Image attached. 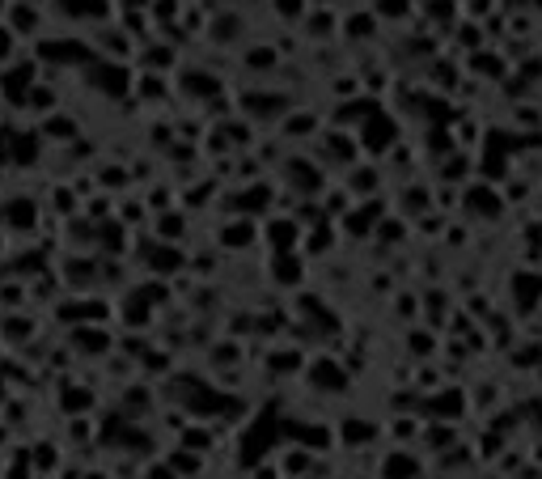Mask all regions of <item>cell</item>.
Listing matches in <instances>:
<instances>
[{"label": "cell", "instance_id": "obj_1", "mask_svg": "<svg viewBox=\"0 0 542 479\" xmlns=\"http://www.w3.org/2000/svg\"><path fill=\"white\" fill-rule=\"evenodd\" d=\"M399 136H403V132H399V123H394V115L377 106V111H369V119L360 123V145H356V149H365V153H377V157H382L386 149L399 145Z\"/></svg>", "mask_w": 542, "mask_h": 479}, {"label": "cell", "instance_id": "obj_2", "mask_svg": "<svg viewBox=\"0 0 542 479\" xmlns=\"http://www.w3.org/2000/svg\"><path fill=\"white\" fill-rule=\"evenodd\" d=\"M424 471H428V463L415 446H394L382 463H377V479H424Z\"/></svg>", "mask_w": 542, "mask_h": 479}, {"label": "cell", "instance_id": "obj_3", "mask_svg": "<svg viewBox=\"0 0 542 479\" xmlns=\"http://www.w3.org/2000/svg\"><path fill=\"white\" fill-rule=\"evenodd\" d=\"M394 200H399V217L403 221H420V217H428L432 212V183H420V179H411L399 195H394Z\"/></svg>", "mask_w": 542, "mask_h": 479}, {"label": "cell", "instance_id": "obj_4", "mask_svg": "<svg viewBox=\"0 0 542 479\" xmlns=\"http://www.w3.org/2000/svg\"><path fill=\"white\" fill-rule=\"evenodd\" d=\"M437 352H441L437 331H424V327H411V331H407V357H415V361H437Z\"/></svg>", "mask_w": 542, "mask_h": 479}, {"label": "cell", "instance_id": "obj_5", "mask_svg": "<svg viewBox=\"0 0 542 479\" xmlns=\"http://www.w3.org/2000/svg\"><path fill=\"white\" fill-rule=\"evenodd\" d=\"M407 234H411V221H403L399 212H386V217L373 225V238L382 242V246H403Z\"/></svg>", "mask_w": 542, "mask_h": 479}, {"label": "cell", "instance_id": "obj_6", "mask_svg": "<svg viewBox=\"0 0 542 479\" xmlns=\"http://www.w3.org/2000/svg\"><path fill=\"white\" fill-rule=\"evenodd\" d=\"M382 191V170L377 166H360L356 174H348V195L352 200H369V195Z\"/></svg>", "mask_w": 542, "mask_h": 479}, {"label": "cell", "instance_id": "obj_7", "mask_svg": "<svg viewBox=\"0 0 542 479\" xmlns=\"http://www.w3.org/2000/svg\"><path fill=\"white\" fill-rule=\"evenodd\" d=\"M339 437H343V446H373V441L377 437H382V429H377V424H360V420H348V424H343V429H339Z\"/></svg>", "mask_w": 542, "mask_h": 479}, {"label": "cell", "instance_id": "obj_8", "mask_svg": "<svg viewBox=\"0 0 542 479\" xmlns=\"http://www.w3.org/2000/svg\"><path fill=\"white\" fill-rule=\"evenodd\" d=\"M411 5L415 0H373V17L377 22H403V17H411Z\"/></svg>", "mask_w": 542, "mask_h": 479}, {"label": "cell", "instance_id": "obj_9", "mask_svg": "<svg viewBox=\"0 0 542 479\" xmlns=\"http://www.w3.org/2000/svg\"><path fill=\"white\" fill-rule=\"evenodd\" d=\"M348 39H373L377 34V17L373 13H356V17H348Z\"/></svg>", "mask_w": 542, "mask_h": 479}, {"label": "cell", "instance_id": "obj_10", "mask_svg": "<svg viewBox=\"0 0 542 479\" xmlns=\"http://www.w3.org/2000/svg\"><path fill=\"white\" fill-rule=\"evenodd\" d=\"M276 13L288 17V22H297V17H305V0H276Z\"/></svg>", "mask_w": 542, "mask_h": 479}, {"label": "cell", "instance_id": "obj_11", "mask_svg": "<svg viewBox=\"0 0 542 479\" xmlns=\"http://www.w3.org/2000/svg\"><path fill=\"white\" fill-rule=\"evenodd\" d=\"M526 458H530V463L542 471V433H538L534 441H526Z\"/></svg>", "mask_w": 542, "mask_h": 479}, {"label": "cell", "instance_id": "obj_12", "mask_svg": "<svg viewBox=\"0 0 542 479\" xmlns=\"http://www.w3.org/2000/svg\"><path fill=\"white\" fill-rule=\"evenodd\" d=\"M149 479H178V475H174V467L166 463V458H161V463L149 467Z\"/></svg>", "mask_w": 542, "mask_h": 479}, {"label": "cell", "instance_id": "obj_13", "mask_svg": "<svg viewBox=\"0 0 542 479\" xmlns=\"http://www.w3.org/2000/svg\"><path fill=\"white\" fill-rule=\"evenodd\" d=\"M0 56H9V30L0 26Z\"/></svg>", "mask_w": 542, "mask_h": 479}, {"label": "cell", "instance_id": "obj_14", "mask_svg": "<svg viewBox=\"0 0 542 479\" xmlns=\"http://www.w3.org/2000/svg\"><path fill=\"white\" fill-rule=\"evenodd\" d=\"M128 5H149V0H128Z\"/></svg>", "mask_w": 542, "mask_h": 479}, {"label": "cell", "instance_id": "obj_15", "mask_svg": "<svg viewBox=\"0 0 542 479\" xmlns=\"http://www.w3.org/2000/svg\"><path fill=\"white\" fill-rule=\"evenodd\" d=\"M538 479H542V471H538Z\"/></svg>", "mask_w": 542, "mask_h": 479}]
</instances>
